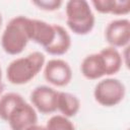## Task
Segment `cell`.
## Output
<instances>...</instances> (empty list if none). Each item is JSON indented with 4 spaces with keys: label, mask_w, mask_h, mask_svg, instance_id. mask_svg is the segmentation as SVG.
Wrapping results in <instances>:
<instances>
[{
    "label": "cell",
    "mask_w": 130,
    "mask_h": 130,
    "mask_svg": "<svg viewBox=\"0 0 130 130\" xmlns=\"http://www.w3.org/2000/svg\"><path fill=\"white\" fill-rule=\"evenodd\" d=\"M90 3L102 14L127 15L130 12V1L128 0H92Z\"/></svg>",
    "instance_id": "cell-12"
},
{
    "label": "cell",
    "mask_w": 130,
    "mask_h": 130,
    "mask_svg": "<svg viewBox=\"0 0 130 130\" xmlns=\"http://www.w3.org/2000/svg\"><path fill=\"white\" fill-rule=\"evenodd\" d=\"M35 6H37L39 9L45 10V11H55L58 10L63 2L61 0H37L31 2Z\"/></svg>",
    "instance_id": "cell-17"
},
{
    "label": "cell",
    "mask_w": 130,
    "mask_h": 130,
    "mask_svg": "<svg viewBox=\"0 0 130 130\" xmlns=\"http://www.w3.org/2000/svg\"><path fill=\"white\" fill-rule=\"evenodd\" d=\"M46 128L47 130H76L74 124L70 121V119L62 115L52 116L47 121Z\"/></svg>",
    "instance_id": "cell-16"
},
{
    "label": "cell",
    "mask_w": 130,
    "mask_h": 130,
    "mask_svg": "<svg viewBox=\"0 0 130 130\" xmlns=\"http://www.w3.org/2000/svg\"><path fill=\"white\" fill-rule=\"evenodd\" d=\"M27 32L29 41H32L45 49L53 42L55 38V24L28 17Z\"/></svg>",
    "instance_id": "cell-9"
},
{
    "label": "cell",
    "mask_w": 130,
    "mask_h": 130,
    "mask_svg": "<svg viewBox=\"0 0 130 130\" xmlns=\"http://www.w3.org/2000/svg\"><path fill=\"white\" fill-rule=\"evenodd\" d=\"M0 68H1V67H0Z\"/></svg>",
    "instance_id": "cell-21"
},
{
    "label": "cell",
    "mask_w": 130,
    "mask_h": 130,
    "mask_svg": "<svg viewBox=\"0 0 130 130\" xmlns=\"http://www.w3.org/2000/svg\"><path fill=\"white\" fill-rule=\"evenodd\" d=\"M66 24L69 29L78 36L89 34L95 23L94 14L85 0H69L65 4Z\"/></svg>",
    "instance_id": "cell-2"
},
{
    "label": "cell",
    "mask_w": 130,
    "mask_h": 130,
    "mask_svg": "<svg viewBox=\"0 0 130 130\" xmlns=\"http://www.w3.org/2000/svg\"><path fill=\"white\" fill-rule=\"evenodd\" d=\"M1 24H2V15L0 13V27H1Z\"/></svg>",
    "instance_id": "cell-20"
},
{
    "label": "cell",
    "mask_w": 130,
    "mask_h": 130,
    "mask_svg": "<svg viewBox=\"0 0 130 130\" xmlns=\"http://www.w3.org/2000/svg\"><path fill=\"white\" fill-rule=\"evenodd\" d=\"M6 122L11 130H25L38 124V114L31 104L26 103L24 100L12 110Z\"/></svg>",
    "instance_id": "cell-8"
},
{
    "label": "cell",
    "mask_w": 130,
    "mask_h": 130,
    "mask_svg": "<svg viewBox=\"0 0 130 130\" xmlns=\"http://www.w3.org/2000/svg\"><path fill=\"white\" fill-rule=\"evenodd\" d=\"M71 47V37L69 32L60 24H55V38L53 42L45 48V51L52 56H62Z\"/></svg>",
    "instance_id": "cell-11"
},
{
    "label": "cell",
    "mask_w": 130,
    "mask_h": 130,
    "mask_svg": "<svg viewBox=\"0 0 130 130\" xmlns=\"http://www.w3.org/2000/svg\"><path fill=\"white\" fill-rule=\"evenodd\" d=\"M3 89H4V84H3V81H2V71H1V68H0V96L3 92Z\"/></svg>",
    "instance_id": "cell-19"
},
{
    "label": "cell",
    "mask_w": 130,
    "mask_h": 130,
    "mask_svg": "<svg viewBox=\"0 0 130 130\" xmlns=\"http://www.w3.org/2000/svg\"><path fill=\"white\" fill-rule=\"evenodd\" d=\"M57 110L66 118L74 117L80 110L79 99L70 92L59 91L57 100Z\"/></svg>",
    "instance_id": "cell-14"
},
{
    "label": "cell",
    "mask_w": 130,
    "mask_h": 130,
    "mask_svg": "<svg viewBox=\"0 0 130 130\" xmlns=\"http://www.w3.org/2000/svg\"><path fill=\"white\" fill-rule=\"evenodd\" d=\"M99 54L103 59L106 75L111 76L118 73L121 70L124 62H123V57L118 51V49L109 46L103 48L99 52Z\"/></svg>",
    "instance_id": "cell-13"
},
{
    "label": "cell",
    "mask_w": 130,
    "mask_h": 130,
    "mask_svg": "<svg viewBox=\"0 0 130 130\" xmlns=\"http://www.w3.org/2000/svg\"><path fill=\"white\" fill-rule=\"evenodd\" d=\"M58 90L48 85H39L32 89L29 99L31 106L41 114L48 115L57 111Z\"/></svg>",
    "instance_id": "cell-6"
},
{
    "label": "cell",
    "mask_w": 130,
    "mask_h": 130,
    "mask_svg": "<svg viewBox=\"0 0 130 130\" xmlns=\"http://www.w3.org/2000/svg\"><path fill=\"white\" fill-rule=\"evenodd\" d=\"M105 40L113 48H126L130 42V21L118 18L110 21L105 29Z\"/></svg>",
    "instance_id": "cell-7"
},
{
    "label": "cell",
    "mask_w": 130,
    "mask_h": 130,
    "mask_svg": "<svg viewBox=\"0 0 130 130\" xmlns=\"http://www.w3.org/2000/svg\"><path fill=\"white\" fill-rule=\"evenodd\" d=\"M22 101H24L23 96L17 92H7L2 94L0 96V119L6 122L12 110Z\"/></svg>",
    "instance_id": "cell-15"
},
{
    "label": "cell",
    "mask_w": 130,
    "mask_h": 130,
    "mask_svg": "<svg viewBox=\"0 0 130 130\" xmlns=\"http://www.w3.org/2000/svg\"><path fill=\"white\" fill-rule=\"evenodd\" d=\"M82 75L88 80H98L106 75L103 59L99 53L85 56L80 65Z\"/></svg>",
    "instance_id": "cell-10"
},
{
    "label": "cell",
    "mask_w": 130,
    "mask_h": 130,
    "mask_svg": "<svg viewBox=\"0 0 130 130\" xmlns=\"http://www.w3.org/2000/svg\"><path fill=\"white\" fill-rule=\"evenodd\" d=\"M27 21L28 17L18 15L11 18L6 24L1 36V46L6 54L12 56L18 55L27 46L29 42Z\"/></svg>",
    "instance_id": "cell-3"
},
{
    "label": "cell",
    "mask_w": 130,
    "mask_h": 130,
    "mask_svg": "<svg viewBox=\"0 0 130 130\" xmlns=\"http://www.w3.org/2000/svg\"><path fill=\"white\" fill-rule=\"evenodd\" d=\"M126 87L118 78L108 77L100 80L93 89V98L103 107L111 108L119 105L125 98Z\"/></svg>",
    "instance_id": "cell-4"
},
{
    "label": "cell",
    "mask_w": 130,
    "mask_h": 130,
    "mask_svg": "<svg viewBox=\"0 0 130 130\" xmlns=\"http://www.w3.org/2000/svg\"><path fill=\"white\" fill-rule=\"evenodd\" d=\"M72 69L68 62L63 59H51L44 66V77L50 84L62 87L72 79Z\"/></svg>",
    "instance_id": "cell-5"
},
{
    "label": "cell",
    "mask_w": 130,
    "mask_h": 130,
    "mask_svg": "<svg viewBox=\"0 0 130 130\" xmlns=\"http://www.w3.org/2000/svg\"><path fill=\"white\" fill-rule=\"evenodd\" d=\"M25 130H47V128H46V126H42V125L36 124V125H32V126L28 127Z\"/></svg>",
    "instance_id": "cell-18"
},
{
    "label": "cell",
    "mask_w": 130,
    "mask_h": 130,
    "mask_svg": "<svg viewBox=\"0 0 130 130\" xmlns=\"http://www.w3.org/2000/svg\"><path fill=\"white\" fill-rule=\"evenodd\" d=\"M45 55L39 51L11 61L6 68V78L14 85H22L32 80L45 66Z\"/></svg>",
    "instance_id": "cell-1"
}]
</instances>
